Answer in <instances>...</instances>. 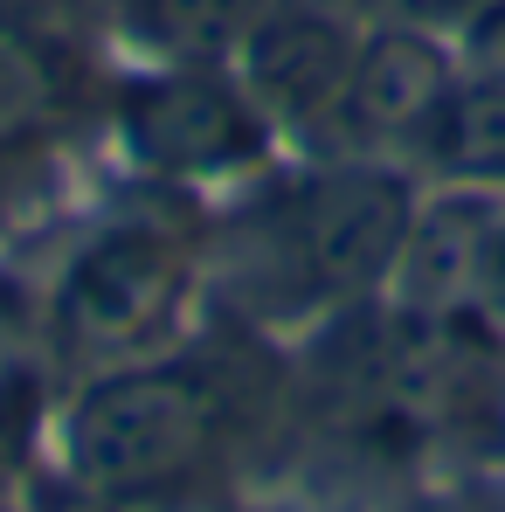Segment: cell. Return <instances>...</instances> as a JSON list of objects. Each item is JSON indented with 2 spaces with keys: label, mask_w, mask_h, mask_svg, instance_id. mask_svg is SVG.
<instances>
[{
  "label": "cell",
  "mask_w": 505,
  "mask_h": 512,
  "mask_svg": "<svg viewBox=\"0 0 505 512\" xmlns=\"http://www.w3.org/2000/svg\"><path fill=\"white\" fill-rule=\"evenodd\" d=\"M450 84H457V63L429 28H360L346 90L333 118L319 125L312 153H367V160L402 153L409 160Z\"/></svg>",
  "instance_id": "5b68a950"
},
{
  "label": "cell",
  "mask_w": 505,
  "mask_h": 512,
  "mask_svg": "<svg viewBox=\"0 0 505 512\" xmlns=\"http://www.w3.org/2000/svg\"><path fill=\"white\" fill-rule=\"evenodd\" d=\"M333 7L367 28H436V21H471L478 0H333Z\"/></svg>",
  "instance_id": "30bf717a"
},
{
  "label": "cell",
  "mask_w": 505,
  "mask_h": 512,
  "mask_svg": "<svg viewBox=\"0 0 505 512\" xmlns=\"http://www.w3.org/2000/svg\"><path fill=\"white\" fill-rule=\"evenodd\" d=\"M492 215L499 208L485 201V187H457V194L416 208V229H409L402 263L388 277L395 305H409V312H464V305H478V263H485Z\"/></svg>",
  "instance_id": "52a82bcc"
},
{
  "label": "cell",
  "mask_w": 505,
  "mask_h": 512,
  "mask_svg": "<svg viewBox=\"0 0 505 512\" xmlns=\"http://www.w3.org/2000/svg\"><path fill=\"white\" fill-rule=\"evenodd\" d=\"M0 492H28L21 485V436L0 423Z\"/></svg>",
  "instance_id": "5bb4252c"
},
{
  "label": "cell",
  "mask_w": 505,
  "mask_h": 512,
  "mask_svg": "<svg viewBox=\"0 0 505 512\" xmlns=\"http://www.w3.org/2000/svg\"><path fill=\"white\" fill-rule=\"evenodd\" d=\"M250 340H173L125 367L70 381L56 416V478L132 512H208L263 429V367Z\"/></svg>",
  "instance_id": "6da1fadb"
},
{
  "label": "cell",
  "mask_w": 505,
  "mask_h": 512,
  "mask_svg": "<svg viewBox=\"0 0 505 512\" xmlns=\"http://www.w3.org/2000/svg\"><path fill=\"white\" fill-rule=\"evenodd\" d=\"M353 49H360V21L339 14L333 0H270L236 49V77L250 84L277 132H298L312 146L346 90Z\"/></svg>",
  "instance_id": "8992f818"
},
{
  "label": "cell",
  "mask_w": 505,
  "mask_h": 512,
  "mask_svg": "<svg viewBox=\"0 0 505 512\" xmlns=\"http://www.w3.org/2000/svg\"><path fill=\"white\" fill-rule=\"evenodd\" d=\"M208 291V222L180 187H153L111 215H97L35 305L42 353L84 381L97 367H125L139 353L187 340V312Z\"/></svg>",
  "instance_id": "3957f363"
},
{
  "label": "cell",
  "mask_w": 505,
  "mask_h": 512,
  "mask_svg": "<svg viewBox=\"0 0 505 512\" xmlns=\"http://www.w3.org/2000/svg\"><path fill=\"white\" fill-rule=\"evenodd\" d=\"M118 153L146 173V187H222L270 167L277 125L236 77V63H146L111 84Z\"/></svg>",
  "instance_id": "277c9868"
},
{
  "label": "cell",
  "mask_w": 505,
  "mask_h": 512,
  "mask_svg": "<svg viewBox=\"0 0 505 512\" xmlns=\"http://www.w3.org/2000/svg\"><path fill=\"white\" fill-rule=\"evenodd\" d=\"M409 167H429L450 187H505V84L457 63V84L422 125Z\"/></svg>",
  "instance_id": "ba28073f"
},
{
  "label": "cell",
  "mask_w": 505,
  "mask_h": 512,
  "mask_svg": "<svg viewBox=\"0 0 505 512\" xmlns=\"http://www.w3.org/2000/svg\"><path fill=\"white\" fill-rule=\"evenodd\" d=\"M28 512H132V506H111V499H97V492L70 485V478H49V485L28 492Z\"/></svg>",
  "instance_id": "4fadbf2b"
},
{
  "label": "cell",
  "mask_w": 505,
  "mask_h": 512,
  "mask_svg": "<svg viewBox=\"0 0 505 512\" xmlns=\"http://www.w3.org/2000/svg\"><path fill=\"white\" fill-rule=\"evenodd\" d=\"M416 180L395 160L319 153L298 173H256L208 222V291L236 326H305L388 291L416 229Z\"/></svg>",
  "instance_id": "7a4b0ae2"
},
{
  "label": "cell",
  "mask_w": 505,
  "mask_h": 512,
  "mask_svg": "<svg viewBox=\"0 0 505 512\" xmlns=\"http://www.w3.org/2000/svg\"><path fill=\"white\" fill-rule=\"evenodd\" d=\"M0 512H28V506H21V492H0Z\"/></svg>",
  "instance_id": "9a60e30c"
},
{
  "label": "cell",
  "mask_w": 505,
  "mask_h": 512,
  "mask_svg": "<svg viewBox=\"0 0 505 512\" xmlns=\"http://www.w3.org/2000/svg\"><path fill=\"white\" fill-rule=\"evenodd\" d=\"M478 305L505 326V215H492V236H485V263H478Z\"/></svg>",
  "instance_id": "7c38bea8"
},
{
  "label": "cell",
  "mask_w": 505,
  "mask_h": 512,
  "mask_svg": "<svg viewBox=\"0 0 505 512\" xmlns=\"http://www.w3.org/2000/svg\"><path fill=\"white\" fill-rule=\"evenodd\" d=\"M464 70L505 84V0H478L464 21Z\"/></svg>",
  "instance_id": "8fae6325"
},
{
  "label": "cell",
  "mask_w": 505,
  "mask_h": 512,
  "mask_svg": "<svg viewBox=\"0 0 505 512\" xmlns=\"http://www.w3.org/2000/svg\"><path fill=\"white\" fill-rule=\"evenodd\" d=\"M270 0H104L118 35L146 63H236Z\"/></svg>",
  "instance_id": "9c48e42d"
}]
</instances>
